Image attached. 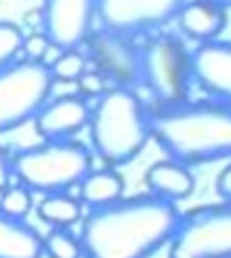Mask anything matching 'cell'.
Returning a JSON list of instances; mask_svg holds the SVG:
<instances>
[{
	"label": "cell",
	"instance_id": "cell-10",
	"mask_svg": "<svg viewBox=\"0 0 231 258\" xmlns=\"http://www.w3.org/2000/svg\"><path fill=\"white\" fill-rule=\"evenodd\" d=\"M97 0H43L41 32L56 49H79L92 32Z\"/></svg>",
	"mask_w": 231,
	"mask_h": 258
},
{
	"label": "cell",
	"instance_id": "cell-2",
	"mask_svg": "<svg viewBox=\"0 0 231 258\" xmlns=\"http://www.w3.org/2000/svg\"><path fill=\"white\" fill-rule=\"evenodd\" d=\"M150 135L156 145L187 167L231 158V105L201 100L150 111Z\"/></svg>",
	"mask_w": 231,
	"mask_h": 258
},
{
	"label": "cell",
	"instance_id": "cell-21",
	"mask_svg": "<svg viewBox=\"0 0 231 258\" xmlns=\"http://www.w3.org/2000/svg\"><path fill=\"white\" fill-rule=\"evenodd\" d=\"M24 30L13 22H0V69L17 60L22 53Z\"/></svg>",
	"mask_w": 231,
	"mask_h": 258
},
{
	"label": "cell",
	"instance_id": "cell-5",
	"mask_svg": "<svg viewBox=\"0 0 231 258\" xmlns=\"http://www.w3.org/2000/svg\"><path fill=\"white\" fill-rule=\"evenodd\" d=\"M159 107H173L189 100L193 86V60L178 36H154L142 47V84Z\"/></svg>",
	"mask_w": 231,
	"mask_h": 258
},
{
	"label": "cell",
	"instance_id": "cell-11",
	"mask_svg": "<svg viewBox=\"0 0 231 258\" xmlns=\"http://www.w3.org/2000/svg\"><path fill=\"white\" fill-rule=\"evenodd\" d=\"M90 105L79 94H60L50 96L39 113L34 115L32 124L36 135L43 141H67L79 135L90 122Z\"/></svg>",
	"mask_w": 231,
	"mask_h": 258
},
{
	"label": "cell",
	"instance_id": "cell-12",
	"mask_svg": "<svg viewBox=\"0 0 231 258\" xmlns=\"http://www.w3.org/2000/svg\"><path fill=\"white\" fill-rule=\"evenodd\" d=\"M193 81L218 103L231 105V41H210L191 51Z\"/></svg>",
	"mask_w": 231,
	"mask_h": 258
},
{
	"label": "cell",
	"instance_id": "cell-17",
	"mask_svg": "<svg viewBox=\"0 0 231 258\" xmlns=\"http://www.w3.org/2000/svg\"><path fill=\"white\" fill-rule=\"evenodd\" d=\"M36 216L45 224L54 228H71L84 218V205L71 192H56V195H43L36 205Z\"/></svg>",
	"mask_w": 231,
	"mask_h": 258
},
{
	"label": "cell",
	"instance_id": "cell-26",
	"mask_svg": "<svg viewBox=\"0 0 231 258\" xmlns=\"http://www.w3.org/2000/svg\"><path fill=\"white\" fill-rule=\"evenodd\" d=\"M210 3H214V5H218V7H223L225 11H229V9H231V0H210Z\"/></svg>",
	"mask_w": 231,
	"mask_h": 258
},
{
	"label": "cell",
	"instance_id": "cell-15",
	"mask_svg": "<svg viewBox=\"0 0 231 258\" xmlns=\"http://www.w3.org/2000/svg\"><path fill=\"white\" fill-rule=\"evenodd\" d=\"M0 258H43V237L26 220L0 211Z\"/></svg>",
	"mask_w": 231,
	"mask_h": 258
},
{
	"label": "cell",
	"instance_id": "cell-3",
	"mask_svg": "<svg viewBox=\"0 0 231 258\" xmlns=\"http://www.w3.org/2000/svg\"><path fill=\"white\" fill-rule=\"evenodd\" d=\"M90 141L107 167H122L144 152L150 135V111L135 88L112 86L90 109Z\"/></svg>",
	"mask_w": 231,
	"mask_h": 258
},
{
	"label": "cell",
	"instance_id": "cell-23",
	"mask_svg": "<svg viewBox=\"0 0 231 258\" xmlns=\"http://www.w3.org/2000/svg\"><path fill=\"white\" fill-rule=\"evenodd\" d=\"M52 49H54V45L50 43V39L41 30H32L30 34H24V43H22L24 60L48 62V56H50Z\"/></svg>",
	"mask_w": 231,
	"mask_h": 258
},
{
	"label": "cell",
	"instance_id": "cell-16",
	"mask_svg": "<svg viewBox=\"0 0 231 258\" xmlns=\"http://www.w3.org/2000/svg\"><path fill=\"white\" fill-rule=\"evenodd\" d=\"M124 197V177L114 167L90 169L77 183V199L88 209L105 207Z\"/></svg>",
	"mask_w": 231,
	"mask_h": 258
},
{
	"label": "cell",
	"instance_id": "cell-13",
	"mask_svg": "<svg viewBox=\"0 0 231 258\" xmlns=\"http://www.w3.org/2000/svg\"><path fill=\"white\" fill-rule=\"evenodd\" d=\"M180 32L197 45L220 39L227 26V11L210 0H187L175 15Z\"/></svg>",
	"mask_w": 231,
	"mask_h": 258
},
{
	"label": "cell",
	"instance_id": "cell-1",
	"mask_svg": "<svg viewBox=\"0 0 231 258\" xmlns=\"http://www.w3.org/2000/svg\"><path fill=\"white\" fill-rule=\"evenodd\" d=\"M180 218L175 203L154 195L122 197L81 218L86 258H146L167 243Z\"/></svg>",
	"mask_w": 231,
	"mask_h": 258
},
{
	"label": "cell",
	"instance_id": "cell-19",
	"mask_svg": "<svg viewBox=\"0 0 231 258\" xmlns=\"http://www.w3.org/2000/svg\"><path fill=\"white\" fill-rule=\"evenodd\" d=\"M90 67L88 58L84 51L79 49H64L58 51V56L50 62V73L54 81H60V84H75L79 79V75Z\"/></svg>",
	"mask_w": 231,
	"mask_h": 258
},
{
	"label": "cell",
	"instance_id": "cell-22",
	"mask_svg": "<svg viewBox=\"0 0 231 258\" xmlns=\"http://www.w3.org/2000/svg\"><path fill=\"white\" fill-rule=\"evenodd\" d=\"M75 86H77V94L84 96L86 100H88V98H99V96H103L105 92L112 88V86H109V81H107L103 75H101L97 69H92V67H88L84 73H81L79 79L75 81Z\"/></svg>",
	"mask_w": 231,
	"mask_h": 258
},
{
	"label": "cell",
	"instance_id": "cell-18",
	"mask_svg": "<svg viewBox=\"0 0 231 258\" xmlns=\"http://www.w3.org/2000/svg\"><path fill=\"white\" fill-rule=\"evenodd\" d=\"M43 256L48 258H84V247L71 228H52L43 237Z\"/></svg>",
	"mask_w": 231,
	"mask_h": 258
},
{
	"label": "cell",
	"instance_id": "cell-25",
	"mask_svg": "<svg viewBox=\"0 0 231 258\" xmlns=\"http://www.w3.org/2000/svg\"><path fill=\"white\" fill-rule=\"evenodd\" d=\"M214 186H216V195L223 199V201L231 203V158H229V162L223 167V171L218 173Z\"/></svg>",
	"mask_w": 231,
	"mask_h": 258
},
{
	"label": "cell",
	"instance_id": "cell-4",
	"mask_svg": "<svg viewBox=\"0 0 231 258\" xmlns=\"http://www.w3.org/2000/svg\"><path fill=\"white\" fill-rule=\"evenodd\" d=\"M92 169V152L75 139L43 141L13 156V175L39 195L71 192Z\"/></svg>",
	"mask_w": 231,
	"mask_h": 258
},
{
	"label": "cell",
	"instance_id": "cell-24",
	"mask_svg": "<svg viewBox=\"0 0 231 258\" xmlns=\"http://www.w3.org/2000/svg\"><path fill=\"white\" fill-rule=\"evenodd\" d=\"M13 177V156H9L7 147L0 145V192L7 186H11Z\"/></svg>",
	"mask_w": 231,
	"mask_h": 258
},
{
	"label": "cell",
	"instance_id": "cell-14",
	"mask_svg": "<svg viewBox=\"0 0 231 258\" xmlns=\"http://www.w3.org/2000/svg\"><path fill=\"white\" fill-rule=\"evenodd\" d=\"M146 186L154 197L165 199L169 203H180V201H187L195 192L197 181L187 164L165 158L154 162L146 171Z\"/></svg>",
	"mask_w": 231,
	"mask_h": 258
},
{
	"label": "cell",
	"instance_id": "cell-7",
	"mask_svg": "<svg viewBox=\"0 0 231 258\" xmlns=\"http://www.w3.org/2000/svg\"><path fill=\"white\" fill-rule=\"evenodd\" d=\"M169 243L171 258H231V203L180 214Z\"/></svg>",
	"mask_w": 231,
	"mask_h": 258
},
{
	"label": "cell",
	"instance_id": "cell-9",
	"mask_svg": "<svg viewBox=\"0 0 231 258\" xmlns=\"http://www.w3.org/2000/svg\"><path fill=\"white\" fill-rule=\"evenodd\" d=\"M184 3L187 0H97V17L103 28L133 36L169 24Z\"/></svg>",
	"mask_w": 231,
	"mask_h": 258
},
{
	"label": "cell",
	"instance_id": "cell-20",
	"mask_svg": "<svg viewBox=\"0 0 231 258\" xmlns=\"http://www.w3.org/2000/svg\"><path fill=\"white\" fill-rule=\"evenodd\" d=\"M34 192L30 188H26L24 183H11L0 192V211L9 218L26 220L28 214L34 207Z\"/></svg>",
	"mask_w": 231,
	"mask_h": 258
},
{
	"label": "cell",
	"instance_id": "cell-8",
	"mask_svg": "<svg viewBox=\"0 0 231 258\" xmlns=\"http://www.w3.org/2000/svg\"><path fill=\"white\" fill-rule=\"evenodd\" d=\"M86 58L109 86L135 88L142 84V47L133 36L101 26L86 39Z\"/></svg>",
	"mask_w": 231,
	"mask_h": 258
},
{
	"label": "cell",
	"instance_id": "cell-6",
	"mask_svg": "<svg viewBox=\"0 0 231 258\" xmlns=\"http://www.w3.org/2000/svg\"><path fill=\"white\" fill-rule=\"evenodd\" d=\"M54 84L45 62L22 58L0 69V135L32 122L50 100Z\"/></svg>",
	"mask_w": 231,
	"mask_h": 258
}]
</instances>
